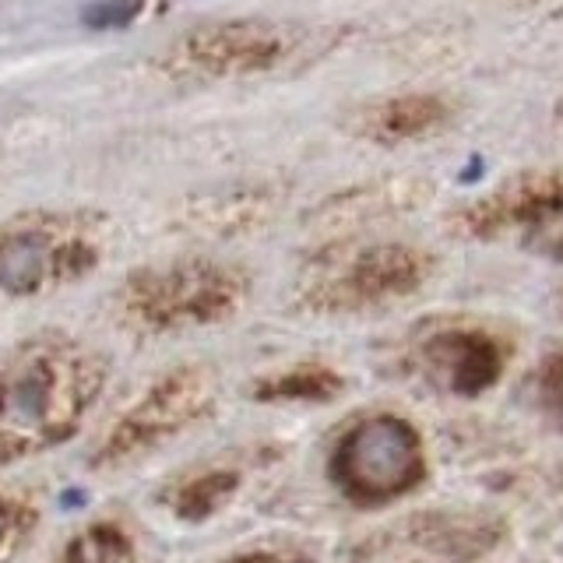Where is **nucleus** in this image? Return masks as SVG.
Here are the masks:
<instances>
[{"mask_svg": "<svg viewBox=\"0 0 563 563\" xmlns=\"http://www.w3.org/2000/svg\"><path fill=\"white\" fill-rule=\"evenodd\" d=\"M205 405L201 395V384L180 374V377H169L163 387H155V395L145 398L141 409H134L128 419L120 422L113 440L106 444V457L113 454H131L137 448L152 444L155 437H166L173 433V427H180L184 419H190Z\"/></svg>", "mask_w": 563, "mask_h": 563, "instance_id": "obj_4", "label": "nucleus"}, {"mask_svg": "<svg viewBox=\"0 0 563 563\" xmlns=\"http://www.w3.org/2000/svg\"><path fill=\"white\" fill-rule=\"evenodd\" d=\"M4 528H8V518H4V510H0V539H4Z\"/></svg>", "mask_w": 563, "mask_h": 563, "instance_id": "obj_17", "label": "nucleus"}, {"mask_svg": "<svg viewBox=\"0 0 563 563\" xmlns=\"http://www.w3.org/2000/svg\"><path fill=\"white\" fill-rule=\"evenodd\" d=\"M427 363L457 395H479L500 377L504 352L479 331H448L427 342Z\"/></svg>", "mask_w": 563, "mask_h": 563, "instance_id": "obj_5", "label": "nucleus"}, {"mask_svg": "<svg viewBox=\"0 0 563 563\" xmlns=\"http://www.w3.org/2000/svg\"><path fill=\"white\" fill-rule=\"evenodd\" d=\"M67 563H131V545L117 528L99 525L70 545Z\"/></svg>", "mask_w": 563, "mask_h": 563, "instance_id": "obj_13", "label": "nucleus"}, {"mask_svg": "<svg viewBox=\"0 0 563 563\" xmlns=\"http://www.w3.org/2000/svg\"><path fill=\"white\" fill-rule=\"evenodd\" d=\"M225 563H275L268 553H246V556H233V560H225Z\"/></svg>", "mask_w": 563, "mask_h": 563, "instance_id": "obj_16", "label": "nucleus"}, {"mask_svg": "<svg viewBox=\"0 0 563 563\" xmlns=\"http://www.w3.org/2000/svg\"><path fill=\"white\" fill-rule=\"evenodd\" d=\"M282 32L264 22H219L194 29L176 49L187 67L205 70V75H254L278 64Z\"/></svg>", "mask_w": 563, "mask_h": 563, "instance_id": "obj_3", "label": "nucleus"}, {"mask_svg": "<svg viewBox=\"0 0 563 563\" xmlns=\"http://www.w3.org/2000/svg\"><path fill=\"white\" fill-rule=\"evenodd\" d=\"M331 475L356 500L398 497L422 479L419 437L395 416L366 419L334 451Z\"/></svg>", "mask_w": 563, "mask_h": 563, "instance_id": "obj_1", "label": "nucleus"}, {"mask_svg": "<svg viewBox=\"0 0 563 563\" xmlns=\"http://www.w3.org/2000/svg\"><path fill=\"white\" fill-rule=\"evenodd\" d=\"M145 0H102V4L88 8L85 11V22L92 29H117V25H128L131 18L141 11Z\"/></svg>", "mask_w": 563, "mask_h": 563, "instance_id": "obj_15", "label": "nucleus"}, {"mask_svg": "<svg viewBox=\"0 0 563 563\" xmlns=\"http://www.w3.org/2000/svg\"><path fill=\"white\" fill-rule=\"evenodd\" d=\"M342 387V380L324 366H303L292 374H282L257 387V398H289V401H324Z\"/></svg>", "mask_w": 563, "mask_h": 563, "instance_id": "obj_11", "label": "nucleus"}, {"mask_svg": "<svg viewBox=\"0 0 563 563\" xmlns=\"http://www.w3.org/2000/svg\"><path fill=\"white\" fill-rule=\"evenodd\" d=\"M240 292V282L216 268V264H180V268L145 275L134 282L131 307L141 313V321L155 328L198 324L225 313Z\"/></svg>", "mask_w": 563, "mask_h": 563, "instance_id": "obj_2", "label": "nucleus"}, {"mask_svg": "<svg viewBox=\"0 0 563 563\" xmlns=\"http://www.w3.org/2000/svg\"><path fill=\"white\" fill-rule=\"evenodd\" d=\"M60 380L49 360H29L14 374L0 377V427L8 430H43L64 409Z\"/></svg>", "mask_w": 563, "mask_h": 563, "instance_id": "obj_7", "label": "nucleus"}, {"mask_svg": "<svg viewBox=\"0 0 563 563\" xmlns=\"http://www.w3.org/2000/svg\"><path fill=\"white\" fill-rule=\"evenodd\" d=\"M78 251V246H75ZM70 251L57 254L53 240L40 229H25V233H11L0 240V289L8 292H35L46 282L49 268L57 257H67Z\"/></svg>", "mask_w": 563, "mask_h": 563, "instance_id": "obj_9", "label": "nucleus"}, {"mask_svg": "<svg viewBox=\"0 0 563 563\" xmlns=\"http://www.w3.org/2000/svg\"><path fill=\"white\" fill-rule=\"evenodd\" d=\"M233 489H236L233 472H211L205 479L190 483L180 497H176V510H180V518L201 521L208 515H216V510L233 497Z\"/></svg>", "mask_w": 563, "mask_h": 563, "instance_id": "obj_12", "label": "nucleus"}, {"mask_svg": "<svg viewBox=\"0 0 563 563\" xmlns=\"http://www.w3.org/2000/svg\"><path fill=\"white\" fill-rule=\"evenodd\" d=\"M475 233H497L504 225L525 229H560L563 225V176H542V180L518 184L468 216Z\"/></svg>", "mask_w": 563, "mask_h": 563, "instance_id": "obj_6", "label": "nucleus"}, {"mask_svg": "<svg viewBox=\"0 0 563 563\" xmlns=\"http://www.w3.org/2000/svg\"><path fill=\"white\" fill-rule=\"evenodd\" d=\"M422 278V257L405 246H374L356 257V264L349 268L342 292L349 296V303H369V299L398 296L409 292L416 282Z\"/></svg>", "mask_w": 563, "mask_h": 563, "instance_id": "obj_8", "label": "nucleus"}, {"mask_svg": "<svg viewBox=\"0 0 563 563\" xmlns=\"http://www.w3.org/2000/svg\"><path fill=\"white\" fill-rule=\"evenodd\" d=\"M539 398L545 405V412L556 419V427H563V352L545 360L539 374Z\"/></svg>", "mask_w": 563, "mask_h": 563, "instance_id": "obj_14", "label": "nucleus"}, {"mask_svg": "<svg viewBox=\"0 0 563 563\" xmlns=\"http://www.w3.org/2000/svg\"><path fill=\"white\" fill-rule=\"evenodd\" d=\"M448 120V106L437 96H398L366 113V134L377 141H409L430 134Z\"/></svg>", "mask_w": 563, "mask_h": 563, "instance_id": "obj_10", "label": "nucleus"}]
</instances>
